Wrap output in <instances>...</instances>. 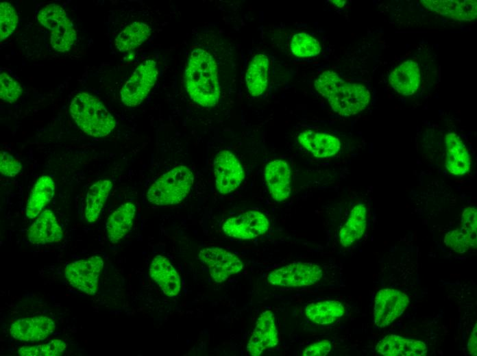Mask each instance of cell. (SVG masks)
<instances>
[{
    "mask_svg": "<svg viewBox=\"0 0 477 356\" xmlns=\"http://www.w3.org/2000/svg\"><path fill=\"white\" fill-rule=\"evenodd\" d=\"M187 92L196 103L206 107L219 101L220 88L217 66L212 56L200 48L193 49L185 71Z\"/></svg>",
    "mask_w": 477,
    "mask_h": 356,
    "instance_id": "obj_1",
    "label": "cell"
},
{
    "mask_svg": "<svg viewBox=\"0 0 477 356\" xmlns=\"http://www.w3.org/2000/svg\"><path fill=\"white\" fill-rule=\"evenodd\" d=\"M314 84L332 110L341 116H350L362 112L370 101V92L365 86L347 82L332 71L323 72Z\"/></svg>",
    "mask_w": 477,
    "mask_h": 356,
    "instance_id": "obj_2",
    "label": "cell"
},
{
    "mask_svg": "<svg viewBox=\"0 0 477 356\" xmlns=\"http://www.w3.org/2000/svg\"><path fill=\"white\" fill-rule=\"evenodd\" d=\"M69 110L76 125L88 136H106L116 126L115 118L105 105L88 93L77 94L70 103Z\"/></svg>",
    "mask_w": 477,
    "mask_h": 356,
    "instance_id": "obj_3",
    "label": "cell"
},
{
    "mask_svg": "<svg viewBox=\"0 0 477 356\" xmlns=\"http://www.w3.org/2000/svg\"><path fill=\"white\" fill-rule=\"evenodd\" d=\"M194 181L190 168L176 166L160 175L147 192L149 202L156 205H169L182 202L189 193Z\"/></svg>",
    "mask_w": 477,
    "mask_h": 356,
    "instance_id": "obj_4",
    "label": "cell"
},
{
    "mask_svg": "<svg viewBox=\"0 0 477 356\" xmlns=\"http://www.w3.org/2000/svg\"><path fill=\"white\" fill-rule=\"evenodd\" d=\"M158 74L156 62L154 60L140 64L120 91L123 104L133 107L141 103L154 86Z\"/></svg>",
    "mask_w": 477,
    "mask_h": 356,
    "instance_id": "obj_5",
    "label": "cell"
},
{
    "mask_svg": "<svg viewBox=\"0 0 477 356\" xmlns=\"http://www.w3.org/2000/svg\"><path fill=\"white\" fill-rule=\"evenodd\" d=\"M103 265V259L97 255L75 261L64 268V277L73 287L88 295H93L97 291Z\"/></svg>",
    "mask_w": 477,
    "mask_h": 356,
    "instance_id": "obj_6",
    "label": "cell"
},
{
    "mask_svg": "<svg viewBox=\"0 0 477 356\" xmlns=\"http://www.w3.org/2000/svg\"><path fill=\"white\" fill-rule=\"evenodd\" d=\"M319 266L310 262H294L272 271L268 282L276 286L302 287L316 283L322 277Z\"/></svg>",
    "mask_w": 477,
    "mask_h": 356,
    "instance_id": "obj_7",
    "label": "cell"
},
{
    "mask_svg": "<svg viewBox=\"0 0 477 356\" xmlns=\"http://www.w3.org/2000/svg\"><path fill=\"white\" fill-rule=\"evenodd\" d=\"M410 303L408 295L393 288L380 290L376 296L374 307L375 325L384 328L399 318Z\"/></svg>",
    "mask_w": 477,
    "mask_h": 356,
    "instance_id": "obj_8",
    "label": "cell"
},
{
    "mask_svg": "<svg viewBox=\"0 0 477 356\" xmlns=\"http://www.w3.org/2000/svg\"><path fill=\"white\" fill-rule=\"evenodd\" d=\"M199 259L207 266L216 283L225 281L243 268V263L236 255L222 248H205L199 251Z\"/></svg>",
    "mask_w": 477,
    "mask_h": 356,
    "instance_id": "obj_9",
    "label": "cell"
},
{
    "mask_svg": "<svg viewBox=\"0 0 477 356\" xmlns=\"http://www.w3.org/2000/svg\"><path fill=\"white\" fill-rule=\"evenodd\" d=\"M269 228L266 216L256 210H249L237 216L228 218L222 226L223 231L229 237L240 240H251L265 233Z\"/></svg>",
    "mask_w": 477,
    "mask_h": 356,
    "instance_id": "obj_10",
    "label": "cell"
},
{
    "mask_svg": "<svg viewBox=\"0 0 477 356\" xmlns=\"http://www.w3.org/2000/svg\"><path fill=\"white\" fill-rule=\"evenodd\" d=\"M215 186L221 194L235 190L245 178L242 165L236 155L228 150L218 153L214 161Z\"/></svg>",
    "mask_w": 477,
    "mask_h": 356,
    "instance_id": "obj_11",
    "label": "cell"
},
{
    "mask_svg": "<svg viewBox=\"0 0 477 356\" xmlns=\"http://www.w3.org/2000/svg\"><path fill=\"white\" fill-rule=\"evenodd\" d=\"M278 342L274 315L271 311H265L256 321L247 345V351L250 355L258 356L267 349L276 346Z\"/></svg>",
    "mask_w": 477,
    "mask_h": 356,
    "instance_id": "obj_12",
    "label": "cell"
},
{
    "mask_svg": "<svg viewBox=\"0 0 477 356\" xmlns=\"http://www.w3.org/2000/svg\"><path fill=\"white\" fill-rule=\"evenodd\" d=\"M56 329L53 320L46 316L19 319L10 327L11 336L23 342H40L51 335Z\"/></svg>",
    "mask_w": 477,
    "mask_h": 356,
    "instance_id": "obj_13",
    "label": "cell"
},
{
    "mask_svg": "<svg viewBox=\"0 0 477 356\" xmlns=\"http://www.w3.org/2000/svg\"><path fill=\"white\" fill-rule=\"evenodd\" d=\"M265 179L272 198L282 202L291 193V171L289 164L282 160L269 162L264 171Z\"/></svg>",
    "mask_w": 477,
    "mask_h": 356,
    "instance_id": "obj_14",
    "label": "cell"
},
{
    "mask_svg": "<svg viewBox=\"0 0 477 356\" xmlns=\"http://www.w3.org/2000/svg\"><path fill=\"white\" fill-rule=\"evenodd\" d=\"M149 273L166 296L174 297L180 293V277L166 257L161 255L155 256L149 265Z\"/></svg>",
    "mask_w": 477,
    "mask_h": 356,
    "instance_id": "obj_15",
    "label": "cell"
},
{
    "mask_svg": "<svg viewBox=\"0 0 477 356\" xmlns=\"http://www.w3.org/2000/svg\"><path fill=\"white\" fill-rule=\"evenodd\" d=\"M427 9L460 21H471L477 16L476 0H421Z\"/></svg>",
    "mask_w": 477,
    "mask_h": 356,
    "instance_id": "obj_16",
    "label": "cell"
},
{
    "mask_svg": "<svg viewBox=\"0 0 477 356\" xmlns=\"http://www.w3.org/2000/svg\"><path fill=\"white\" fill-rule=\"evenodd\" d=\"M445 166L454 176L465 175L471 167V158L468 149L461 137L450 132L445 136Z\"/></svg>",
    "mask_w": 477,
    "mask_h": 356,
    "instance_id": "obj_17",
    "label": "cell"
},
{
    "mask_svg": "<svg viewBox=\"0 0 477 356\" xmlns=\"http://www.w3.org/2000/svg\"><path fill=\"white\" fill-rule=\"evenodd\" d=\"M27 238L34 244L59 242L62 240L63 231L54 214L45 209L29 227Z\"/></svg>",
    "mask_w": 477,
    "mask_h": 356,
    "instance_id": "obj_18",
    "label": "cell"
},
{
    "mask_svg": "<svg viewBox=\"0 0 477 356\" xmlns=\"http://www.w3.org/2000/svg\"><path fill=\"white\" fill-rule=\"evenodd\" d=\"M391 86L404 96L414 94L421 83V73L418 64L408 60L395 67L389 76Z\"/></svg>",
    "mask_w": 477,
    "mask_h": 356,
    "instance_id": "obj_19",
    "label": "cell"
},
{
    "mask_svg": "<svg viewBox=\"0 0 477 356\" xmlns=\"http://www.w3.org/2000/svg\"><path fill=\"white\" fill-rule=\"evenodd\" d=\"M376 350L384 356H424L427 353L423 342L397 335L383 338L378 342Z\"/></svg>",
    "mask_w": 477,
    "mask_h": 356,
    "instance_id": "obj_20",
    "label": "cell"
},
{
    "mask_svg": "<svg viewBox=\"0 0 477 356\" xmlns=\"http://www.w3.org/2000/svg\"><path fill=\"white\" fill-rule=\"evenodd\" d=\"M299 143L316 157L326 158L336 155L341 148L338 138L313 130L301 132L297 137Z\"/></svg>",
    "mask_w": 477,
    "mask_h": 356,
    "instance_id": "obj_21",
    "label": "cell"
},
{
    "mask_svg": "<svg viewBox=\"0 0 477 356\" xmlns=\"http://www.w3.org/2000/svg\"><path fill=\"white\" fill-rule=\"evenodd\" d=\"M136 213L135 204L127 202L121 205L109 216L106 227L111 243H117L130 231Z\"/></svg>",
    "mask_w": 477,
    "mask_h": 356,
    "instance_id": "obj_22",
    "label": "cell"
},
{
    "mask_svg": "<svg viewBox=\"0 0 477 356\" xmlns=\"http://www.w3.org/2000/svg\"><path fill=\"white\" fill-rule=\"evenodd\" d=\"M269 71V60L265 54L258 53L252 58L245 73L246 85L252 96H260L266 91Z\"/></svg>",
    "mask_w": 477,
    "mask_h": 356,
    "instance_id": "obj_23",
    "label": "cell"
},
{
    "mask_svg": "<svg viewBox=\"0 0 477 356\" xmlns=\"http://www.w3.org/2000/svg\"><path fill=\"white\" fill-rule=\"evenodd\" d=\"M55 192V183L49 176L39 177L32 189L27 200L25 213L29 219L37 217L52 199Z\"/></svg>",
    "mask_w": 477,
    "mask_h": 356,
    "instance_id": "obj_24",
    "label": "cell"
},
{
    "mask_svg": "<svg viewBox=\"0 0 477 356\" xmlns=\"http://www.w3.org/2000/svg\"><path fill=\"white\" fill-rule=\"evenodd\" d=\"M367 211L361 203L356 204L351 210L349 217L339 231V242L347 247L359 240L367 227Z\"/></svg>",
    "mask_w": 477,
    "mask_h": 356,
    "instance_id": "obj_25",
    "label": "cell"
},
{
    "mask_svg": "<svg viewBox=\"0 0 477 356\" xmlns=\"http://www.w3.org/2000/svg\"><path fill=\"white\" fill-rule=\"evenodd\" d=\"M112 188L110 180L99 179L88 188L85 207V218L88 222L93 223L98 219Z\"/></svg>",
    "mask_w": 477,
    "mask_h": 356,
    "instance_id": "obj_26",
    "label": "cell"
},
{
    "mask_svg": "<svg viewBox=\"0 0 477 356\" xmlns=\"http://www.w3.org/2000/svg\"><path fill=\"white\" fill-rule=\"evenodd\" d=\"M345 313L341 303L334 300L315 302L306 306V316L313 322L325 325L339 320Z\"/></svg>",
    "mask_w": 477,
    "mask_h": 356,
    "instance_id": "obj_27",
    "label": "cell"
},
{
    "mask_svg": "<svg viewBox=\"0 0 477 356\" xmlns=\"http://www.w3.org/2000/svg\"><path fill=\"white\" fill-rule=\"evenodd\" d=\"M151 29L141 22H134L125 27L117 36L115 47L120 51L133 50L150 36Z\"/></svg>",
    "mask_w": 477,
    "mask_h": 356,
    "instance_id": "obj_28",
    "label": "cell"
},
{
    "mask_svg": "<svg viewBox=\"0 0 477 356\" xmlns=\"http://www.w3.org/2000/svg\"><path fill=\"white\" fill-rule=\"evenodd\" d=\"M76 40V32L73 23L69 19L59 24L51 32L50 43L59 52L70 50Z\"/></svg>",
    "mask_w": 477,
    "mask_h": 356,
    "instance_id": "obj_29",
    "label": "cell"
},
{
    "mask_svg": "<svg viewBox=\"0 0 477 356\" xmlns=\"http://www.w3.org/2000/svg\"><path fill=\"white\" fill-rule=\"evenodd\" d=\"M292 53L299 58H310L321 52V47L317 39L306 33L295 34L290 44Z\"/></svg>",
    "mask_w": 477,
    "mask_h": 356,
    "instance_id": "obj_30",
    "label": "cell"
},
{
    "mask_svg": "<svg viewBox=\"0 0 477 356\" xmlns=\"http://www.w3.org/2000/svg\"><path fill=\"white\" fill-rule=\"evenodd\" d=\"M66 347L64 341L54 339L45 344L23 346L18 353L22 356H59L63 354Z\"/></svg>",
    "mask_w": 477,
    "mask_h": 356,
    "instance_id": "obj_31",
    "label": "cell"
},
{
    "mask_svg": "<svg viewBox=\"0 0 477 356\" xmlns=\"http://www.w3.org/2000/svg\"><path fill=\"white\" fill-rule=\"evenodd\" d=\"M67 19L65 10L61 6L54 3L46 5L38 14V20L40 23L51 31Z\"/></svg>",
    "mask_w": 477,
    "mask_h": 356,
    "instance_id": "obj_32",
    "label": "cell"
},
{
    "mask_svg": "<svg viewBox=\"0 0 477 356\" xmlns=\"http://www.w3.org/2000/svg\"><path fill=\"white\" fill-rule=\"evenodd\" d=\"M477 212L474 207H466L462 214L461 231L465 236L470 248L476 249Z\"/></svg>",
    "mask_w": 477,
    "mask_h": 356,
    "instance_id": "obj_33",
    "label": "cell"
},
{
    "mask_svg": "<svg viewBox=\"0 0 477 356\" xmlns=\"http://www.w3.org/2000/svg\"><path fill=\"white\" fill-rule=\"evenodd\" d=\"M18 24V16L8 2L0 4V38L2 41L10 36Z\"/></svg>",
    "mask_w": 477,
    "mask_h": 356,
    "instance_id": "obj_34",
    "label": "cell"
},
{
    "mask_svg": "<svg viewBox=\"0 0 477 356\" xmlns=\"http://www.w3.org/2000/svg\"><path fill=\"white\" fill-rule=\"evenodd\" d=\"M22 93L20 84L5 73L0 75V97L8 103L16 101Z\"/></svg>",
    "mask_w": 477,
    "mask_h": 356,
    "instance_id": "obj_35",
    "label": "cell"
},
{
    "mask_svg": "<svg viewBox=\"0 0 477 356\" xmlns=\"http://www.w3.org/2000/svg\"><path fill=\"white\" fill-rule=\"evenodd\" d=\"M444 243L448 247L458 253H464L470 248L460 229L447 233L444 238Z\"/></svg>",
    "mask_w": 477,
    "mask_h": 356,
    "instance_id": "obj_36",
    "label": "cell"
},
{
    "mask_svg": "<svg viewBox=\"0 0 477 356\" xmlns=\"http://www.w3.org/2000/svg\"><path fill=\"white\" fill-rule=\"evenodd\" d=\"M21 162L7 151H1L0 171L5 177H14L21 170Z\"/></svg>",
    "mask_w": 477,
    "mask_h": 356,
    "instance_id": "obj_37",
    "label": "cell"
},
{
    "mask_svg": "<svg viewBox=\"0 0 477 356\" xmlns=\"http://www.w3.org/2000/svg\"><path fill=\"white\" fill-rule=\"evenodd\" d=\"M331 349L330 342L323 340L308 346L304 350L302 355L304 356H325L331 351Z\"/></svg>",
    "mask_w": 477,
    "mask_h": 356,
    "instance_id": "obj_38",
    "label": "cell"
},
{
    "mask_svg": "<svg viewBox=\"0 0 477 356\" xmlns=\"http://www.w3.org/2000/svg\"><path fill=\"white\" fill-rule=\"evenodd\" d=\"M467 349L469 354L472 356L477 355V327L476 322L470 335L468 344Z\"/></svg>",
    "mask_w": 477,
    "mask_h": 356,
    "instance_id": "obj_39",
    "label": "cell"
},
{
    "mask_svg": "<svg viewBox=\"0 0 477 356\" xmlns=\"http://www.w3.org/2000/svg\"><path fill=\"white\" fill-rule=\"evenodd\" d=\"M331 2H332V3L336 5L337 7L342 8L344 6L346 1H340V0L337 1L336 0V1H331Z\"/></svg>",
    "mask_w": 477,
    "mask_h": 356,
    "instance_id": "obj_40",
    "label": "cell"
}]
</instances>
